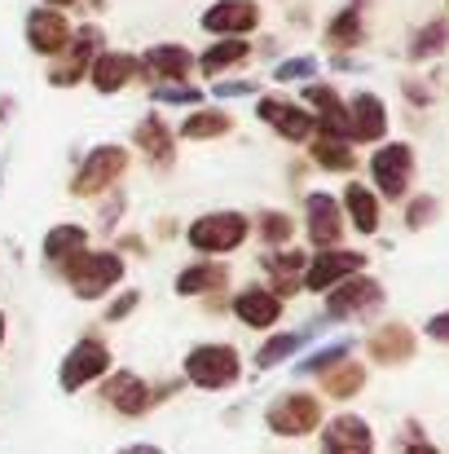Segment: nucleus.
I'll list each match as a JSON object with an SVG mask.
<instances>
[{
    "label": "nucleus",
    "mask_w": 449,
    "mask_h": 454,
    "mask_svg": "<svg viewBox=\"0 0 449 454\" xmlns=\"http://www.w3.org/2000/svg\"><path fill=\"white\" fill-rule=\"evenodd\" d=\"M181 380L198 393H229L243 384V353L229 340H198L181 357Z\"/></svg>",
    "instance_id": "nucleus-1"
},
{
    "label": "nucleus",
    "mask_w": 449,
    "mask_h": 454,
    "mask_svg": "<svg viewBox=\"0 0 449 454\" xmlns=\"http://www.w3.org/2000/svg\"><path fill=\"white\" fill-rule=\"evenodd\" d=\"M124 274H128V261L115 252V247H89L80 252L58 278L71 287V296L84 304L111 301L120 287H124Z\"/></svg>",
    "instance_id": "nucleus-2"
},
{
    "label": "nucleus",
    "mask_w": 449,
    "mask_h": 454,
    "mask_svg": "<svg viewBox=\"0 0 449 454\" xmlns=\"http://www.w3.org/2000/svg\"><path fill=\"white\" fill-rule=\"evenodd\" d=\"M252 239V216L238 207H212L185 225V247L198 261H225Z\"/></svg>",
    "instance_id": "nucleus-3"
},
{
    "label": "nucleus",
    "mask_w": 449,
    "mask_h": 454,
    "mask_svg": "<svg viewBox=\"0 0 449 454\" xmlns=\"http://www.w3.org/2000/svg\"><path fill=\"white\" fill-rule=\"evenodd\" d=\"M326 424L321 397L308 388H283L265 402V433L278 442H304L317 437V428Z\"/></svg>",
    "instance_id": "nucleus-4"
},
{
    "label": "nucleus",
    "mask_w": 449,
    "mask_h": 454,
    "mask_svg": "<svg viewBox=\"0 0 449 454\" xmlns=\"http://www.w3.org/2000/svg\"><path fill=\"white\" fill-rule=\"evenodd\" d=\"M128 168H133V151L128 146H120V142H102V146H93V151L80 159V168H75V176H71V199H102V194H111V190H120V181L128 176Z\"/></svg>",
    "instance_id": "nucleus-5"
},
{
    "label": "nucleus",
    "mask_w": 449,
    "mask_h": 454,
    "mask_svg": "<svg viewBox=\"0 0 449 454\" xmlns=\"http://www.w3.org/2000/svg\"><path fill=\"white\" fill-rule=\"evenodd\" d=\"M111 371H115L111 344H106L102 335H80V340L62 353V362H58V388H62L66 397H75V393H84L89 384H102Z\"/></svg>",
    "instance_id": "nucleus-6"
},
{
    "label": "nucleus",
    "mask_w": 449,
    "mask_h": 454,
    "mask_svg": "<svg viewBox=\"0 0 449 454\" xmlns=\"http://www.w3.org/2000/svg\"><path fill=\"white\" fill-rule=\"evenodd\" d=\"M321 301H326L321 304V309H326V322H366V317H375V313L383 309L388 292H383L379 278L352 274V278H344L339 287H330Z\"/></svg>",
    "instance_id": "nucleus-7"
},
{
    "label": "nucleus",
    "mask_w": 449,
    "mask_h": 454,
    "mask_svg": "<svg viewBox=\"0 0 449 454\" xmlns=\"http://www.w3.org/2000/svg\"><path fill=\"white\" fill-rule=\"evenodd\" d=\"M414 168H419V159H414L410 142H383V146H375V154H370V181H375L370 190L379 199H388V203H401L410 194Z\"/></svg>",
    "instance_id": "nucleus-8"
},
{
    "label": "nucleus",
    "mask_w": 449,
    "mask_h": 454,
    "mask_svg": "<svg viewBox=\"0 0 449 454\" xmlns=\"http://www.w3.org/2000/svg\"><path fill=\"white\" fill-rule=\"evenodd\" d=\"M106 40V31L97 27V22H84V27H75V35H71V44L49 62V84L53 89H75V84H84L89 80V67H93V58L106 49L102 44Z\"/></svg>",
    "instance_id": "nucleus-9"
},
{
    "label": "nucleus",
    "mask_w": 449,
    "mask_h": 454,
    "mask_svg": "<svg viewBox=\"0 0 449 454\" xmlns=\"http://www.w3.org/2000/svg\"><path fill=\"white\" fill-rule=\"evenodd\" d=\"M97 397L106 411H115L120 419H146L150 411L159 406L154 402V384L137 371H111L102 384H97Z\"/></svg>",
    "instance_id": "nucleus-10"
},
{
    "label": "nucleus",
    "mask_w": 449,
    "mask_h": 454,
    "mask_svg": "<svg viewBox=\"0 0 449 454\" xmlns=\"http://www.w3.org/2000/svg\"><path fill=\"white\" fill-rule=\"evenodd\" d=\"M260 22H265L260 0H212L198 13V27L216 40H247L252 31H260Z\"/></svg>",
    "instance_id": "nucleus-11"
},
{
    "label": "nucleus",
    "mask_w": 449,
    "mask_h": 454,
    "mask_svg": "<svg viewBox=\"0 0 449 454\" xmlns=\"http://www.w3.org/2000/svg\"><path fill=\"white\" fill-rule=\"evenodd\" d=\"M344 230H348V221H344L339 199L330 190H308L304 194V234H308V247L313 252H330V247L344 243Z\"/></svg>",
    "instance_id": "nucleus-12"
},
{
    "label": "nucleus",
    "mask_w": 449,
    "mask_h": 454,
    "mask_svg": "<svg viewBox=\"0 0 449 454\" xmlns=\"http://www.w3.org/2000/svg\"><path fill=\"white\" fill-rule=\"evenodd\" d=\"M352 274H366V252L330 247V252H313V256H308L299 287H304V292H313V296H326L330 287H339V283H344V278H352Z\"/></svg>",
    "instance_id": "nucleus-13"
},
{
    "label": "nucleus",
    "mask_w": 449,
    "mask_h": 454,
    "mask_svg": "<svg viewBox=\"0 0 449 454\" xmlns=\"http://www.w3.org/2000/svg\"><path fill=\"white\" fill-rule=\"evenodd\" d=\"M256 120L291 146H304L313 137V115L304 111L299 98H287V93H260L256 98Z\"/></svg>",
    "instance_id": "nucleus-14"
},
{
    "label": "nucleus",
    "mask_w": 449,
    "mask_h": 454,
    "mask_svg": "<svg viewBox=\"0 0 449 454\" xmlns=\"http://www.w3.org/2000/svg\"><path fill=\"white\" fill-rule=\"evenodd\" d=\"M71 35H75V22L62 13V9H44V4H35V9H27V18H22V40H27V49L35 53V58H58L66 44H71Z\"/></svg>",
    "instance_id": "nucleus-15"
},
{
    "label": "nucleus",
    "mask_w": 449,
    "mask_h": 454,
    "mask_svg": "<svg viewBox=\"0 0 449 454\" xmlns=\"http://www.w3.org/2000/svg\"><path fill=\"white\" fill-rule=\"evenodd\" d=\"M375 446L379 442H375L370 419H361L352 411H339L317 428V454H375Z\"/></svg>",
    "instance_id": "nucleus-16"
},
{
    "label": "nucleus",
    "mask_w": 449,
    "mask_h": 454,
    "mask_svg": "<svg viewBox=\"0 0 449 454\" xmlns=\"http://www.w3.org/2000/svg\"><path fill=\"white\" fill-rule=\"evenodd\" d=\"M142 62V84H185L190 75H194V49L190 44H181V40H159V44H150L146 53L137 58Z\"/></svg>",
    "instance_id": "nucleus-17"
},
{
    "label": "nucleus",
    "mask_w": 449,
    "mask_h": 454,
    "mask_svg": "<svg viewBox=\"0 0 449 454\" xmlns=\"http://www.w3.org/2000/svg\"><path fill=\"white\" fill-rule=\"evenodd\" d=\"M229 313L247 326V331H278L283 326V313H287V301H278L265 283H247L229 296Z\"/></svg>",
    "instance_id": "nucleus-18"
},
{
    "label": "nucleus",
    "mask_w": 449,
    "mask_h": 454,
    "mask_svg": "<svg viewBox=\"0 0 449 454\" xmlns=\"http://www.w3.org/2000/svg\"><path fill=\"white\" fill-rule=\"evenodd\" d=\"M299 102H304V111L313 115V133L348 137V106H344V98H339L335 84H326V80H308V84L299 89Z\"/></svg>",
    "instance_id": "nucleus-19"
},
{
    "label": "nucleus",
    "mask_w": 449,
    "mask_h": 454,
    "mask_svg": "<svg viewBox=\"0 0 449 454\" xmlns=\"http://www.w3.org/2000/svg\"><path fill=\"white\" fill-rule=\"evenodd\" d=\"M137 80H142L137 53H128V49H102V53L93 58L84 84H93V93H102V98H115V93L133 89Z\"/></svg>",
    "instance_id": "nucleus-20"
},
{
    "label": "nucleus",
    "mask_w": 449,
    "mask_h": 454,
    "mask_svg": "<svg viewBox=\"0 0 449 454\" xmlns=\"http://www.w3.org/2000/svg\"><path fill=\"white\" fill-rule=\"evenodd\" d=\"M344 106H348V142L352 146H375V142L388 137V102L379 93L361 89Z\"/></svg>",
    "instance_id": "nucleus-21"
},
{
    "label": "nucleus",
    "mask_w": 449,
    "mask_h": 454,
    "mask_svg": "<svg viewBox=\"0 0 449 454\" xmlns=\"http://www.w3.org/2000/svg\"><path fill=\"white\" fill-rule=\"evenodd\" d=\"M133 146L137 154L150 163V172H167L176 163V133L172 124L163 120V111H146L137 124H133Z\"/></svg>",
    "instance_id": "nucleus-22"
},
{
    "label": "nucleus",
    "mask_w": 449,
    "mask_h": 454,
    "mask_svg": "<svg viewBox=\"0 0 449 454\" xmlns=\"http://www.w3.org/2000/svg\"><path fill=\"white\" fill-rule=\"evenodd\" d=\"M229 283H234V274H229L225 261H194V265H185L176 274L172 292L181 301H212V296H225Z\"/></svg>",
    "instance_id": "nucleus-23"
},
{
    "label": "nucleus",
    "mask_w": 449,
    "mask_h": 454,
    "mask_svg": "<svg viewBox=\"0 0 449 454\" xmlns=\"http://www.w3.org/2000/svg\"><path fill=\"white\" fill-rule=\"evenodd\" d=\"M339 207H344L348 230H357L361 239H375L379 234V225H383V199L366 181H348L344 194H339Z\"/></svg>",
    "instance_id": "nucleus-24"
},
{
    "label": "nucleus",
    "mask_w": 449,
    "mask_h": 454,
    "mask_svg": "<svg viewBox=\"0 0 449 454\" xmlns=\"http://www.w3.org/2000/svg\"><path fill=\"white\" fill-rule=\"evenodd\" d=\"M93 247V234H89V225H80V221H58L44 239H40V256H44V265L49 270H66L80 252H89Z\"/></svg>",
    "instance_id": "nucleus-25"
},
{
    "label": "nucleus",
    "mask_w": 449,
    "mask_h": 454,
    "mask_svg": "<svg viewBox=\"0 0 449 454\" xmlns=\"http://www.w3.org/2000/svg\"><path fill=\"white\" fill-rule=\"evenodd\" d=\"M304 265H308V256L296 252V247H274V252H265V256H260V270L269 274V283H265V287H269L278 301L299 296V292H304V287H299Z\"/></svg>",
    "instance_id": "nucleus-26"
},
{
    "label": "nucleus",
    "mask_w": 449,
    "mask_h": 454,
    "mask_svg": "<svg viewBox=\"0 0 449 454\" xmlns=\"http://www.w3.org/2000/svg\"><path fill=\"white\" fill-rule=\"evenodd\" d=\"M252 40H212L203 53H194V71L212 84V80H221V75H229V71H243L247 62H252Z\"/></svg>",
    "instance_id": "nucleus-27"
},
{
    "label": "nucleus",
    "mask_w": 449,
    "mask_h": 454,
    "mask_svg": "<svg viewBox=\"0 0 449 454\" xmlns=\"http://www.w3.org/2000/svg\"><path fill=\"white\" fill-rule=\"evenodd\" d=\"M414 331L406 326V322H383V326H375L370 335H366V353H370V362H379V366H401V362H410L414 357Z\"/></svg>",
    "instance_id": "nucleus-28"
},
{
    "label": "nucleus",
    "mask_w": 449,
    "mask_h": 454,
    "mask_svg": "<svg viewBox=\"0 0 449 454\" xmlns=\"http://www.w3.org/2000/svg\"><path fill=\"white\" fill-rule=\"evenodd\" d=\"M366 13H370V0H348L330 22H326V44L330 49H361L366 44Z\"/></svg>",
    "instance_id": "nucleus-29"
},
{
    "label": "nucleus",
    "mask_w": 449,
    "mask_h": 454,
    "mask_svg": "<svg viewBox=\"0 0 449 454\" xmlns=\"http://www.w3.org/2000/svg\"><path fill=\"white\" fill-rule=\"evenodd\" d=\"M229 133H234V115L221 111V106H194V111L181 120V129H176L181 142H221V137H229Z\"/></svg>",
    "instance_id": "nucleus-30"
},
{
    "label": "nucleus",
    "mask_w": 449,
    "mask_h": 454,
    "mask_svg": "<svg viewBox=\"0 0 449 454\" xmlns=\"http://www.w3.org/2000/svg\"><path fill=\"white\" fill-rule=\"evenodd\" d=\"M313 331H321V322L308 326V331H283V326L269 331V335L260 340V348H256V371H278V366H287L299 348H304V340H308Z\"/></svg>",
    "instance_id": "nucleus-31"
},
{
    "label": "nucleus",
    "mask_w": 449,
    "mask_h": 454,
    "mask_svg": "<svg viewBox=\"0 0 449 454\" xmlns=\"http://www.w3.org/2000/svg\"><path fill=\"white\" fill-rule=\"evenodd\" d=\"M304 146H308V159H313L321 172H339V176H348V172L357 168V151H352V142H348V137H326V133H313Z\"/></svg>",
    "instance_id": "nucleus-32"
},
{
    "label": "nucleus",
    "mask_w": 449,
    "mask_h": 454,
    "mask_svg": "<svg viewBox=\"0 0 449 454\" xmlns=\"http://www.w3.org/2000/svg\"><path fill=\"white\" fill-rule=\"evenodd\" d=\"M317 384H321V397H330V402H352V397H361V388H366V366H361L357 357H344L339 366H330L326 375H317Z\"/></svg>",
    "instance_id": "nucleus-33"
},
{
    "label": "nucleus",
    "mask_w": 449,
    "mask_h": 454,
    "mask_svg": "<svg viewBox=\"0 0 449 454\" xmlns=\"http://www.w3.org/2000/svg\"><path fill=\"white\" fill-rule=\"evenodd\" d=\"M252 230L260 234L265 252H274V247H291V239H296V216L283 212V207H265V212L256 216Z\"/></svg>",
    "instance_id": "nucleus-34"
},
{
    "label": "nucleus",
    "mask_w": 449,
    "mask_h": 454,
    "mask_svg": "<svg viewBox=\"0 0 449 454\" xmlns=\"http://www.w3.org/2000/svg\"><path fill=\"white\" fill-rule=\"evenodd\" d=\"M348 353H352V340H330V344L313 348L304 362H296V375H326V371H330V366H339Z\"/></svg>",
    "instance_id": "nucleus-35"
},
{
    "label": "nucleus",
    "mask_w": 449,
    "mask_h": 454,
    "mask_svg": "<svg viewBox=\"0 0 449 454\" xmlns=\"http://www.w3.org/2000/svg\"><path fill=\"white\" fill-rule=\"evenodd\" d=\"M445 44H449V27L441 18H432V22H423V27L410 35V58H414V62L437 58V53H445Z\"/></svg>",
    "instance_id": "nucleus-36"
},
{
    "label": "nucleus",
    "mask_w": 449,
    "mask_h": 454,
    "mask_svg": "<svg viewBox=\"0 0 449 454\" xmlns=\"http://www.w3.org/2000/svg\"><path fill=\"white\" fill-rule=\"evenodd\" d=\"M203 98H207V93H203L198 84H190V80H185V84H154V89H150V102H154V106H190V111H194V106H203Z\"/></svg>",
    "instance_id": "nucleus-37"
},
{
    "label": "nucleus",
    "mask_w": 449,
    "mask_h": 454,
    "mask_svg": "<svg viewBox=\"0 0 449 454\" xmlns=\"http://www.w3.org/2000/svg\"><path fill=\"white\" fill-rule=\"evenodd\" d=\"M321 71V62L313 53H299V58H283L274 67V84H308L313 75Z\"/></svg>",
    "instance_id": "nucleus-38"
},
{
    "label": "nucleus",
    "mask_w": 449,
    "mask_h": 454,
    "mask_svg": "<svg viewBox=\"0 0 449 454\" xmlns=\"http://www.w3.org/2000/svg\"><path fill=\"white\" fill-rule=\"evenodd\" d=\"M142 301H146V296H142L137 287H120V292H115V296L106 301V309H102V322H111V326L128 322V317H133V313L142 309Z\"/></svg>",
    "instance_id": "nucleus-39"
},
{
    "label": "nucleus",
    "mask_w": 449,
    "mask_h": 454,
    "mask_svg": "<svg viewBox=\"0 0 449 454\" xmlns=\"http://www.w3.org/2000/svg\"><path fill=\"white\" fill-rule=\"evenodd\" d=\"M437 216H441L437 194H419V199H410V203H406V230H428Z\"/></svg>",
    "instance_id": "nucleus-40"
},
{
    "label": "nucleus",
    "mask_w": 449,
    "mask_h": 454,
    "mask_svg": "<svg viewBox=\"0 0 449 454\" xmlns=\"http://www.w3.org/2000/svg\"><path fill=\"white\" fill-rule=\"evenodd\" d=\"M207 93L221 98V102H229V98H260V80H252V75H243V80H212Z\"/></svg>",
    "instance_id": "nucleus-41"
},
{
    "label": "nucleus",
    "mask_w": 449,
    "mask_h": 454,
    "mask_svg": "<svg viewBox=\"0 0 449 454\" xmlns=\"http://www.w3.org/2000/svg\"><path fill=\"white\" fill-rule=\"evenodd\" d=\"M124 207H128V199H124V190H111V194H102V212H97V230H102V234H111V230L120 225V216H124Z\"/></svg>",
    "instance_id": "nucleus-42"
},
{
    "label": "nucleus",
    "mask_w": 449,
    "mask_h": 454,
    "mask_svg": "<svg viewBox=\"0 0 449 454\" xmlns=\"http://www.w3.org/2000/svg\"><path fill=\"white\" fill-rule=\"evenodd\" d=\"M397 454H441V450L423 437V428H419V424H406V446H401Z\"/></svg>",
    "instance_id": "nucleus-43"
},
{
    "label": "nucleus",
    "mask_w": 449,
    "mask_h": 454,
    "mask_svg": "<svg viewBox=\"0 0 449 454\" xmlns=\"http://www.w3.org/2000/svg\"><path fill=\"white\" fill-rule=\"evenodd\" d=\"M428 335H432L437 344H449V309H445V313H432V317H428Z\"/></svg>",
    "instance_id": "nucleus-44"
},
{
    "label": "nucleus",
    "mask_w": 449,
    "mask_h": 454,
    "mask_svg": "<svg viewBox=\"0 0 449 454\" xmlns=\"http://www.w3.org/2000/svg\"><path fill=\"white\" fill-rule=\"evenodd\" d=\"M115 252H120V256H124V252H128V256H146V234H124Z\"/></svg>",
    "instance_id": "nucleus-45"
},
{
    "label": "nucleus",
    "mask_w": 449,
    "mask_h": 454,
    "mask_svg": "<svg viewBox=\"0 0 449 454\" xmlns=\"http://www.w3.org/2000/svg\"><path fill=\"white\" fill-rule=\"evenodd\" d=\"M115 454H167L163 446H154V442H128V446H120Z\"/></svg>",
    "instance_id": "nucleus-46"
},
{
    "label": "nucleus",
    "mask_w": 449,
    "mask_h": 454,
    "mask_svg": "<svg viewBox=\"0 0 449 454\" xmlns=\"http://www.w3.org/2000/svg\"><path fill=\"white\" fill-rule=\"evenodd\" d=\"M9 115H13V98H9V93H0V124H4Z\"/></svg>",
    "instance_id": "nucleus-47"
},
{
    "label": "nucleus",
    "mask_w": 449,
    "mask_h": 454,
    "mask_svg": "<svg viewBox=\"0 0 449 454\" xmlns=\"http://www.w3.org/2000/svg\"><path fill=\"white\" fill-rule=\"evenodd\" d=\"M40 4H44V9H62V13H66V9H71V4H80V0H40Z\"/></svg>",
    "instance_id": "nucleus-48"
},
{
    "label": "nucleus",
    "mask_w": 449,
    "mask_h": 454,
    "mask_svg": "<svg viewBox=\"0 0 449 454\" xmlns=\"http://www.w3.org/2000/svg\"><path fill=\"white\" fill-rule=\"evenodd\" d=\"M4 340H9V317H4V309H0V348H4Z\"/></svg>",
    "instance_id": "nucleus-49"
},
{
    "label": "nucleus",
    "mask_w": 449,
    "mask_h": 454,
    "mask_svg": "<svg viewBox=\"0 0 449 454\" xmlns=\"http://www.w3.org/2000/svg\"><path fill=\"white\" fill-rule=\"evenodd\" d=\"M80 4H89L93 13H102V9H106V0H80Z\"/></svg>",
    "instance_id": "nucleus-50"
}]
</instances>
